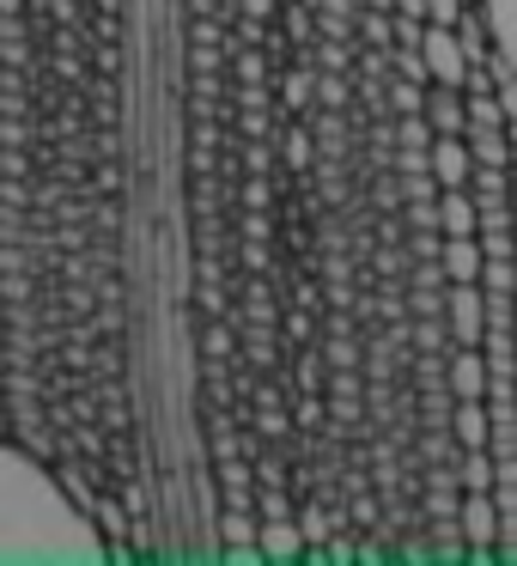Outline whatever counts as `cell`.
<instances>
[{
	"instance_id": "1",
	"label": "cell",
	"mask_w": 517,
	"mask_h": 566,
	"mask_svg": "<svg viewBox=\"0 0 517 566\" xmlns=\"http://www.w3.org/2000/svg\"><path fill=\"white\" fill-rule=\"evenodd\" d=\"M104 536L62 481V469L25 439L0 432V560H98Z\"/></svg>"
},
{
	"instance_id": "2",
	"label": "cell",
	"mask_w": 517,
	"mask_h": 566,
	"mask_svg": "<svg viewBox=\"0 0 517 566\" xmlns=\"http://www.w3.org/2000/svg\"><path fill=\"white\" fill-rule=\"evenodd\" d=\"M420 62H426L432 86H463L468 80V55H463V43H456L451 25H432L426 19V31H420Z\"/></svg>"
},
{
	"instance_id": "3",
	"label": "cell",
	"mask_w": 517,
	"mask_h": 566,
	"mask_svg": "<svg viewBox=\"0 0 517 566\" xmlns=\"http://www.w3.org/2000/svg\"><path fill=\"white\" fill-rule=\"evenodd\" d=\"M426 171L439 189H463L475 177V159H468V140L463 135H432L426 140Z\"/></svg>"
},
{
	"instance_id": "4",
	"label": "cell",
	"mask_w": 517,
	"mask_h": 566,
	"mask_svg": "<svg viewBox=\"0 0 517 566\" xmlns=\"http://www.w3.org/2000/svg\"><path fill=\"white\" fill-rule=\"evenodd\" d=\"M420 116H426V128H439V135H468L463 86H432L426 98H420Z\"/></svg>"
},
{
	"instance_id": "5",
	"label": "cell",
	"mask_w": 517,
	"mask_h": 566,
	"mask_svg": "<svg viewBox=\"0 0 517 566\" xmlns=\"http://www.w3.org/2000/svg\"><path fill=\"white\" fill-rule=\"evenodd\" d=\"M432 213H439L444 238H468V232L481 226V201L468 196V184H463V189H439V201H432Z\"/></svg>"
},
{
	"instance_id": "6",
	"label": "cell",
	"mask_w": 517,
	"mask_h": 566,
	"mask_svg": "<svg viewBox=\"0 0 517 566\" xmlns=\"http://www.w3.org/2000/svg\"><path fill=\"white\" fill-rule=\"evenodd\" d=\"M444 311H451L456 342H475V335H481V317H487V298H481L468 281H451V298H444Z\"/></svg>"
},
{
	"instance_id": "7",
	"label": "cell",
	"mask_w": 517,
	"mask_h": 566,
	"mask_svg": "<svg viewBox=\"0 0 517 566\" xmlns=\"http://www.w3.org/2000/svg\"><path fill=\"white\" fill-rule=\"evenodd\" d=\"M444 274H451V281H481V262H487V250L475 244V232L468 238H444Z\"/></svg>"
},
{
	"instance_id": "8",
	"label": "cell",
	"mask_w": 517,
	"mask_h": 566,
	"mask_svg": "<svg viewBox=\"0 0 517 566\" xmlns=\"http://www.w3.org/2000/svg\"><path fill=\"white\" fill-rule=\"evenodd\" d=\"M468 159L475 165H505L511 171V140H505V128H468Z\"/></svg>"
},
{
	"instance_id": "9",
	"label": "cell",
	"mask_w": 517,
	"mask_h": 566,
	"mask_svg": "<svg viewBox=\"0 0 517 566\" xmlns=\"http://www.w3.org/2000/svg\"><path fill=\"white\" fill-rule=\"evenodd\" d=\"M451 420H456V439H463L468 451H475V444H487V415H481V396H468Z\"/></svg>"
},
{
	"instance_id": "10",
	"label": "cell",
	"mask_w": 517,
	"mask_h": 566,
	"mask_svg": "<svg viewBox=\"0 0 517 566\" xmlns=\"http://www.w3.org/2000/svg\"><path fill=\"white\" fill-rule=\"evenodd\" d=\"M456 475H463V488H468V493H493V488H499V475H493V463L481 457V444L463 457V463H456Z\"/></svg>"
},
{
	"instance_id": "11",
	"label": "cell",
	"mask_w": 517,
	"mask_h": 566,
	"mask_svg": "<svg viewBox=\"0 0 517 566\" xmlns=\"http://www.w3.org/2000/svg\"><path fill=\"white\" fill-rule=\"evenodd\" d=\"M463 524H468V536H475V548H487V542H493V524H499V517H493V500H487V493H475V500H468Z\"/></svg>"
},
{
	"instance_id": "12",
	"label": "cell",
	"mask_w": 517,
	"mask_h": 566,
	"mask_svg": "<svg viewBox=\"0 0 517 566\" xmlns=\"http://www.w3.org/2000/svg\"><path fill=\"white\" fill-rule=\"evenodd\" d=\"M481 371H487V366H481L475 354H463V359L451 366V390L463 396V402H468V396H481V390H487V378H481Z\"/></svg>"
},
{
	"instance_id": "13",
	"label": "cell",
	"mask_w": 517,
	"mask_h": 566,
	"mask_svg": "<svg viewBox=\"0 0 517 566\" xmlns=\"http://www.w3.org/2000/svg\"><path fill=\"white\" fill-rule=\"evenodd\" d=\"M456 13H463V0H426V19H432V25H451Z\"/></svg>"
}]
</instances>
